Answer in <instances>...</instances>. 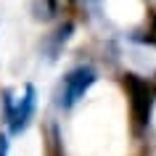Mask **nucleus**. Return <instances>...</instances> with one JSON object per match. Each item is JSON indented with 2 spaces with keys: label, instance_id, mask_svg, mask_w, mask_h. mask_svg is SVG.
Here are the masks:
<instances>
[{
  "label": "nucleus",
  "instance_id": "7",
  "mask_svg": "<svg viewBox=\"0 0 156 156\" xmlns=\"http://www.w3.org/2000/svg\"><path fill=\"white\" fill-rule=\"evenodd\" d=\"M45 5H48V16H53L58 11V0H45Z\"/></svg>",
  "mask_w": 156,
  "mask_h": 156
},
{
  "label": "nucleus",
  "instance_id": "2",
  "mask_svg": "<svg viewBox=\"0 0 156 156\" xmlns=\"http://www.w3.org/2000/svg\"><path fill=\"white\" fill-rule=\"evenodd\" d=\"M98 80V74L93 66H77L64 77L61 82V93H58V106L61 108H72L80 98H85V93L90 90Z\"/></svg>",
  "mask_w": 156,
  "mask_h": 156
},
{
  "label": "nucleus",
  "instance_id": "6",
  "mask_svg": "<svg viewBox=\"0 0 156 156\" xmlns=\"http://www.w3.org/2000/svg\"><path fill=\"white\" fill-rule=\"evenodd\" d=\"M0 156H8V138L0 135Z\"/></svg>",
  "mask_w": 156,
  "mask_h": 156
},
{
  "label": "nucleus",
  "instance_id": "1",
  "mask_svg": "<svg viewBox=\"0 0 156 156\" xmlns=\"http://www.w3.org/2000/svg\"><path fill=\"white\" fill-rule=\"evenodd\" d=\"M122 85L127 93V103H130V122L132 132L143 135L151 124V114H154V103H156V85L146 77H140L135 72L122 74Z\"/></svg>",
  "mask_w": 156,
  "mask_h": 156
},
{
  "label": "nucleus",
  "instance_id": "5",
  "mask_svg": "<svg viewBox=\"0 0 156 156\" xmlns=\"http://www.w3.org/2000/svg\"><path fill=\"white\" fill-rule=\"evenodd\" d=\"M69 34H72V24L66 21L64 27H58V32H56V50L61 48V42H66V40H69Z\"/></svg>",
  "mask_w": 156,
  "mask_h": 156
},
{
  "label": "nucleus",
  "instance_id": "3",
  "mask_svg": "<svg viewBox=\"0 0 156 156\" xmlns=\"http://www.w3.org/2000/svg\"><path fill=\"white\" fill-rule=\"evenodd\" d=\"M34 85H27L24 87V95L13 103V111L8 114V119L5 122L11 124V132L13 135H19V132L27 130V124H29V119L34 116Z\"/></svg>",
  "mask_w": 156,
  "mask_h": 156
},
{
  "label": "nucleus",
  "instance_id": "4",
  "mask_svg": "<svg viewBox=\"0 0 156 156\" xmlns=\"http://www.w3.org/2000/svg\"><path fill=\"white\" fill-rule=\"evenodd\" d=\"M140 42H146V45H156V13L151 16V24H148V29L138 37Z\"/></svg>",
  "mask_w": 156,
  "mask_h": 156
}]
</instances>
